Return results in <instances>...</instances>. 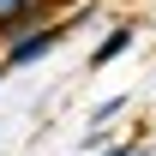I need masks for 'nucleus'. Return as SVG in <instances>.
<instances>
[{"label": "nucleus", "instance_id": "obj_1", "mask_svg": "<svg viewBox=\"0 0 156 156\" xmlns=\"http://www.w3.org/2000/svg\"><path fill=\"white\" fill-rule=\"evenodd\" d=\"M78 18H54V24H36V30H24V36H12L6 42V54H0V66L6 72H18V66H36V60H48L66 42V30H72Z\"/></svg>", "mask_w": 156, "mask_h": 156}, {"label": "nucleus", "instance_id": "obj_2", "mask_svg": "<svg viewBox=\"0 0 156 156\" xmlns=\"http://www.w3.org/2000/svg\"><path fill=\"white\" fill-rule=\"evenodd\" d=\"M132 36H138L132 24H114V30H108V36H102L96 48H90V66H108V60H120L126 48H132Z\"/></svg>", "mask_w": 156, "mask_h": 156}, {"label": "nucleus", "instance_id": "obj_3", "mask_svg": "<svg viewBox=\"0 0 156 156\" xmlns=\"http://www.w3.org/2000/svg\"><path fill=\"white\" fill-rule=\"evenodd\" d=\"M120 108H126V96H108V102H96V108H90V126H108Z\"/></svg>", "mask_w": 156, "mask_h": 156}, {"label": "nucleus", "instance_id": "obj_4", "mask_svg": "<svg viewBox=\"0 0 156 156\" xmlns=\"http://www.w3.org/2000/svg\"><path fill=\"white\" fill-rule=\"evenodd\" d=\"M108 156H144V150H138V144H126V150H108Z\"/></svg>", "mask_w": 156, "mask_h": 156}, {"label": "nucleus", "instance_id": "obj_5", "mask_svg": "<svg viewBox=\"0 0 156 156\" xmlns=\"http://www.w3.org/2000/svg\"><path fill=\"white\" fill-rule=\"evenodd\" d=\"M0 78H6V66H0Z\"/></svg>", "mask_w": 156, "mask_h": 156}]
</instances>
